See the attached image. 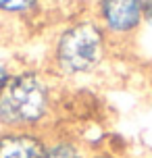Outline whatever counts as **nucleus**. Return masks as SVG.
I'll return each mask as SVG.
<instances>
[{"label": "nucleus", "instance_id": "0eeeda50", "mask_svg": "<svg viewBox=\"0 0 152 158\" xmlns=\"http://www.w3.org/2000/svg\"><path fill=\"white\" fill-rule=\"evenodd\" d=\"M6 81H8V73H6V67L0 63V89L6 85Z\"/></svg>", "mask_w": 152, "mask_h": 158}, {"label": "nucleus", "instance_id": "423d86ee", "mask_svg": "<svg viewBox=\"0 0 152 158\" xmlns=\"http://www.w3.org/2000/svg\"><path fill=\"white\" fill-rule=\"evenodd\" d=\"M33 2H36V0H0V8L11 10V13H17V10H25V8H29Z\"/></svg>", "mask_w": 152, "mask_h": 158}, {"label": "nucleus", "instance_id": "7ed1b4c3", "mask_svg": "<svg viewBox=\"0 0 152 158\" xmlns=\"http://www.w3.org/2000/svg\"><path fill=\"white\" fill-rule=\"evenodd\" d=\"M144 13V0H102V17L115 31L133 29Z\"/></svg>", "mask_w": 152, "mask_h": 158}, {"label": "nucleus", "instance_id": "f257e3e1", "mask_svg": "<svg viewBox=\"0 0 152 158\" xmlns=\"http://www.w3.org/2000/svg\"><path fill=\"white\" fill-rule=\"evenodd\" d=\"M46 87L36 75H19L0 94V118L6 123H36L46 110Z\"/></svg>", "mask_w": 152, "mask_h": 158}, {"label": "nucleus", "instance_id": "6e6552de", "mask_svg": "<svg viewBox=\"0 0 152 158\" xmlns=\"http://www.w3.org/2000/svg\"><path fill=\"white\" fill-rule=\"evenodd\" d=\"M144 17L152 23V0H144Z\"/></svg>", "mask_w": 152, "mask_h": 158}, {"label": "nucleus", "instance_id": "39448f33", "mask_svg": "<svg viewBox=\"0 0 152 158\" xmlns=\"http://www.w3.org/2000/svg\"><path fill=\"white\" fill-rule=\"evenodd\" d=\"M42 158H79V152L69 143H58V146L44 152Z\"/></svg>", "mask_w": 152, "mask_h": 158}, {"label": "nucleus", "instance_id": "20e7f679", "mask_svg": "<svg viewBox=\"0 0 152 158\" xmlns=\"http://www.w3.org/2000/svg\"><path fill=\"white\" fill-rule=\"evenodd\" d=\"M44 143L29 133H11L0 137V158H42Z\"/></svg>", "mask_w": 152, "mask_h": 158}, {"label": "nucleus", "instance_id": "f03ea898", "mask_svg": "<svg viewBox=\"0 0 152 158\" xmlns=\"http://www.w3.org/2000/svg\"><path fill=\"white\" fill-rule=\"evenodd\" d=\"M58 64L69 73L92 69L102 56V33L96 25L79 23L63 33L58 42Z\"/></svg>", "mask_w": 152, "mask_h": 158}]
</instances>
